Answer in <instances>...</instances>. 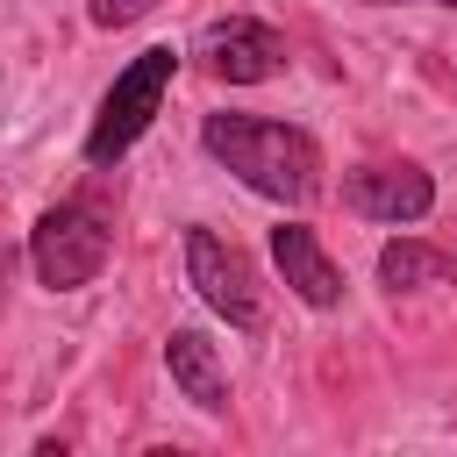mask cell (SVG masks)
<instances>
[{
    "label": "cell",
    "mask_w": 457,
    "mask_h": 457,
    "mask_svg": "<svg viewBox=\"0 0 457 457\" xmlns=\"http://www.w3.org/2000/svg\"><path fill=\"white\" fill-rule=\"evenodd\" d=\"M200 143L214 164H228L250 193L278 200V207H307L321 193V150L307 129L293 121H264V114H207Z\"/></svg>",
    "instance_id": "obj_1"
},
{
    "label": "cell",
    "mask_w": 457,
    "mask_h": 457,
    "mask_svg": "<svg viewBox=\"0 0 457 457\" xmlns=\"http://www.w3.org/2000/svg\"><path fill=\"white\" fill-rule=\"evenodd\" d=\"M171 79H179V50H171V43L136 50V57L114 71V86H107V100H100L93 129H86V164H121V157H129V143L157 121V107H164Z\"/></svg>",
    "instance_id": "obj_2"
},
{
    "label": "cell",
    "mask_w": 457,
    "mask_h": 457,
    "mask_svg": "<svg viewBox=\"0 0 457 457\" xmlns=\"http://www.w3.org/2000/svg\"><path fill=\"white\" fill-rule=\"evenodd\" d=\"M107 250H114V236H107L100 214L79 207V200L50 207V214L29 228V264H36V278H43L50 293H79V286H93L100 264H107Z\"/></svg>",
    "instance_id": "obj_3"
},
{
    "label": "cell",
    "mask_w": 457,
    "mask_h": 457,
    "mask_svg": "<svg viewBox=\"0 0 457 457\" xmlns=\"http://www.w3.org/2000/svg\"><path fill=\"white\" fill-rule=\"evenodd\" d=\"M186 278H193V293H200L228 328H243V336L264 328L257 271H250V257H243L236 243H221L214 228H186Z\"/></svg>",
    "instance_id": "obj_4"
},
{
    "label": "cell",
    "mask_w": 457,
    "mask_h": 457,
    "mask_svg": "<svg viewBox=\"0 0 457 457\" xmlns=\"http://www.w3.org/2000/svg\"><path fill=\"white\" fill-rule=\"evenodd\" d=\"M193 57H200L221 86H264V79L286 71V36H278L271 21H257V14H221V21L200 29Z\"/></svg>",
    "instance_id": "obj_5"
},
{
    "label": "cell",
    "mask_w": 457,
    "mask_h": 457,
    "mask_svg": "<svg viewBox=\"0 0 457 457\" xmlns=\"http://www.w3.org/2000/svg\"><path fill=\"white\" fill-rule=\"evenodd\" d=\"M343 207L364 214V221H421L436 207V179L421 164H357L343 179Z\"/></svg>",
    "instance_id": "obj_6"
},
{
    "label": "cell",
    "mask_w": 457,
    "mask_h": 457,
    "mask_svg": "<svg viewBox=\"0 0 457 457\" xmlns=\"http://www.w3.org/2000/svg\"><path fill=\"white\" fill-rule=\"evenodd\" d=\"M271 264H278V278L293 286L300 307H336L343 300V271L328 264V250L314 243L307 221H278L271 228Z\"/></svg>",
    "instance_id": "obj_7"
},
{
    "label": "cell",
    "mask_w": 457,
    "mask_h": 457,
    "mask_svg": "<svg viewBox=\"0 0 457 457\" xmlns=\"http://www.w3.org/2000/svg\"><path fill=\"white\" fill-rule=\"evenodd\" d=\"M164 371L200 414H228V371H221V357H214V343L200 328H171L164 336Z\"/></svg>",
    "instance_id": "obj_8"
},
{
    "label": "cell",
    "mask_w": 457,
    "mask_h": 457,
    "mask_svg": "<svg viewBox=\"0 0 457 457\" xmlns=\"http://www.w3.org/2000/svg\"><path fill=\"white\" fill-rule=\"evenodd\" d=\"M450 271H457V257H450V250H436V243H414V236H400V243H386V250H378V278H386L393 293L443 286Z\"/></svg>",
    "instance_id": "obj_9"
},
{
    "label": "cell",
    "mask_w": 457,
    "mask_h": 457,
    "mask_svg": "<svg viewBox=\"0 0 457 457\" xmlns=\"http://www.w3.org/2000/svg\"><path fill=\"white\" fill-rule=\"evenodd\" d=\"M157 0H93L86 14H93V29H129V21H143Z\"/></svg>",
    "instance_id": "obj_10"
},
{
    "label": "cell",
    "mask_w": 457,
    "mask_h": 457,
    "mask_svg": "<svg viewBox=\"0 0 457 457\" xmlns=\"http://www.w3.org/2000/svg\"><path fill=\"white\" fill-rule=\"evenodd\" d=\"M357 7H400V0H357Z\"/></svg>",
    "instance_id": "obj_11"
},
{
    "label": "cell",
    "mask_w": 457,
    "mask_h": 457,
    "mask_svg": "<svg viewBox=\"0 0 457 457\" xmlns=\"http://www.w3.org/2000/svg\"><path fill=\"white\" fill-rule=\"evenodd\" d=\"M0 293H7V257H0Z\"/></svg>",
    "instance_id": "obj_12"
},
{
    "label": "cell",
    "mask_w": 457,
    "mask_h": 457,
    "mask_svg": "<svg viewBox=\"0 0 457 457\" xmlns=\"http://www.w3.org/2000/svg\"><path fill=\"white\" fill-rule=\"evenodd\" d=\"M443 7H457V0H443Z\"/></svg>",
    "instance_id": "obj_13"
}]
</instances>
